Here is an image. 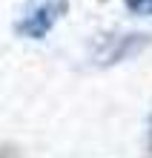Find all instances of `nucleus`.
Listing matches in <instances>:
<instances>
[{
	"mask_svg": "<svg viewBox=\"0 0 152 158\" xmlns=\"http://www.w3.org/2000/svg\"><path fill=\"white\" fill-rule=\"evenodd\" d=\"M149 40L146 35H118V38H106L103 46L95 55V63H118V60H126L132 55H138Z\"/></svg>",
	"mask_w": 152,
	"mask_h": 158,
	"instance_id": "2",
	"label": "nucleus"
},
{
	"mask_svg": "<svg viewBox=\"0 0 152 158\" xmlns=\"http://www.w3.org/2000/svg\"><path fill=\"white\" fill-rule=\"evenodd\" d=\"M126 9L132 15H152V0H126Z\"/></svg>",
	"mask_w": 152,
	"mask_h": 158,
	"instance_id": "3",
	"label": "nucleus"
},
{
	"mask_svg": "<svg viewBox=\"0 0 152 158\" xmlns=\"http://www.w3.org/2000/svg\"><path fill=\"white\" fill-rule=\"evenodd\" d=\"M66 12V0H43L40 6H35L29 15L17 23V32L23 38H35L40 40L52 32V26L60 20V15Z\"/></svg>",
	"mask_w": 152,
	"mask_h": 158,
	"instance_id": "1",
	"label": "nucleus"
},
{
	"mask_svg": "<svg viewBox=\"0 0 152 158\" xmlns=\"http://www.w3.org/2000/svg\"><path fill=\"white\" fill-rule=\"evenodd\" d=\"M146 158H152V115L146 121Z\"/></svg>",
	"mask_w": 152,
	"mask_h": 158,
	"instance_id": "4",
	"label": "nucleus"
}]
</instances>
